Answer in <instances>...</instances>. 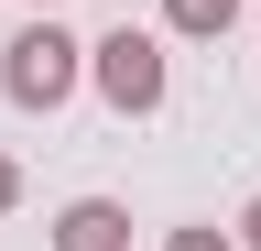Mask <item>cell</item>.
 <instances>
[{"label":"cell","instance_id":"obj_4","mask_svg":"<svg viewBox=\"0 0 261 251\" xmlns=\"http://www.w3.org/2000/svg\"><path fill=\"white\" fill-rule=\"evenodd\" d=\"M163 22H174V33H196V44H218L228 22H240V0H163Z\"/></svg>","mask_w":261,"mask_h":251},{"label":"cell","instance_id":"obj_5","mask_svg":"<svg viewBox=\"0 0 261 251\" xmlns=\"http://www.w3.org/2000/svg\"><path fill=\"white\" fill-rule=\"evenodd\" d=\"M163 251H240V240H228V230H174Z\"/></svg>","mask_w":261,"mask_h":251},{"label":"cell","instance_id":"obj_2","mask_svg":"<svg viewBox=\"0 0 261 251\" xmlns=\"http://www.w3.org/2000/svg\"><path fill=\"white\" fill-rule=\"evenodd\" d=\"M87 77H98V99H109L120 120H152V109H163V87H174L163 44H152V33H130V22H120L109 44H87Z\"/></svg>","mask_w":261,"mask_h":251},{"label":"cell","instance_id":"obj_7","mask_svg":"<svg viewBox=\"0 0 261 251\" xmlns=\"http://www.w3.org/2000/svg\"><path fill=\"white\" fill-rule=\"evenodd\" d=\"M240 240H250V251H261V197H250V208H240Z\"/></svg>","mask_w":261,"mask_h":251},{"label":"cell","instance_id":"obj_8","mask_svg":"<svg viewBox=\"0 0 261 251\" xmlns=\"http://www.w3.org/2000/svg\"><path fill=\"white\" fill-rule=\"evenodd\" d=\"M33 11H55V0H33Z\"/></svg>","mask_w":261,"mask_h":251},{"label":"cell","instance_id":"obj_1","mask_svg":"<svg viewBox=\"0 0 261 251\" xmlns=\"http://www.w3.org/2000/svg\"><path fill=\"white\" fill-rule=\"evenodd\" d=\"M76 77H87V44H76V33H55V11H44V22H22L11 55H0V87H11L22 109H65V99H76Z\"/></svg>","mask_w":261,"mask_h":251},{"label":"cell","instance_id":"obj_3","mask_svg":"<svg viewBox=\"0 0 261 251\" xmlns=\"http://www.w3.org/2000/svg\"><path fill=\"white\" fill-rule=\"evenodd\" d=\"M55 251H130V208L120 197H76L55 218Z\"/></svg>","mask_w":261,"mask_h":251},{"label":"cell","instance_id":"obj_6","mask_svg":"<svg viewBox=\"0 0 261 251\" xmlns=\"http://www.w3.org/2000/svg\"><path fill=\"white\" fill-rule=\"evenodd\" d=\"M11 208H22V164L0 153V218H11Z\"/></svg>","mask_w":261,"mask_h":251}]
</instances>
